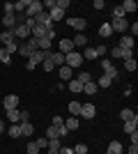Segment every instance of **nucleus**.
Wrapping results in <instances>:
<instances>
[{
  "label": "nucleus",
  "mask_w": 138,
  "mask_h": 154,
  "mask_svg": "<svg viewBox=\"0 0 138 154\" xmlns=\"http://www.w3.org/2000/svg\"><path fill=\"white\" fill-rule=\"evenodd\" d=\"M129 154H138V145H131V147H129Z\"/></svg>",
  "instance_id": "56"
},
{
  "label": "nucleus",
  "mask_w": 138,
  "mask_h": 154,
  "mask_svg": "<svg viewBox=\"0 0 138 154\" xmlns=\"http://www.w3.org/2000/svg\"><path fill=\"white\" fill-rule=\"evenodd\" d=\"M46 149H48L46 154H58V152H60V149H51V147H46Z\"/></svg>",
  "instance_id": "57"
},
{
  "label": "nucleus",
  "mask_w": 138,
  "mask_h": 154,
  "mask_svg": "<svg viewBox=\"0 0 138 154\" xmlns=\"http://www.w3.org/2000/svg\"><path fill=\"white\" fill-rule=\"evenodd\" d=\"M133 44H136V42H133V37H129V35H122V37H120V48H127V51H133Z\"/></svg>",
  "instance_id": "10"
},
{
  "label": "nucleus",
  "mask_w": 138,
  "mask_h": 154,
  "mask_svg": "<svg viewBox=\"0 0 138 154\" xmlns=\"http://www.w3.org/2000/svg\"><path fill=\"white\" fill-rule=\"evenodd\" d=\"M97 32H99V37H101V39H108L113 35V28H111V23H101Z\"/></svg>",
  "instance_id": "17"
},
{
  "label": "nucleus",
  "mask_w": 138,
  "mask_h": 154,
  "mask_svg": "<svg viewBox=\"0 0 138 154\" xmlns=\"http://www.w3.org/2000/svg\"><path fill=\"white\" fill-rule=\"evenodd\" d=\"M53 55V51H37V53H32V55H30V58H28V62H26V67L30 71L35 69V67H37V64L39 62H44V60H48Z\"/></svg>",
  "instance_id": "1"
},
{
  "label": "nucleus",
  "mask_w": 138,
  "mask_h": 154,
  "mask_svg": "<svg viewBox=\"0 0 138 154\" xmlns=\"http://www.w3.org/2000/svg\"><path fill=\"white\" fill-rule=\"evenodd\" d=\"M12 42H14V32L12 30H2V32H0V44H12Z\"/></svg>",
  "instance_id": "21"
},
{
  "label": "nucleus",
  "mask_w": 138,
  "mask_h": 154,
  "mask_svg": "<svg viewBox=\"0 0 138 154\" xmlns=\"http://www.w3.org/2000/svg\"><path fill=\"white\" fill-rule=\"evenodd\" d=\"M19 127H21V136H32L35 134V127L30 122H21Z\"/></svg>",
  "instance_id": "23"
},
{
  "label": "nucleus",
  "mask_w": 138,
  "mask_h": 154,
  "mask_svg": "<svg viewBox=\"0 0 138 154\" xmlns=\"http://www.w3.org/2000/svg\"><path fill=\"white\" fill-rule=\"evenodd\" d=\"M81 117H85V120H92V117L97 115V108H94V103H81Z\"/></svg>",
  "instance_id": "7"
},
{
  "label": "nucleus",
  "mask_w": 138,
  "mask_h": 154,
  "mask_svg": "<svg viewBox=\"0 0 138 154\" xmlns=\"http://www.w3.org/2000/svg\"><path fill=\"white\" fill-rule=\"evenodd\" d=\"M65 127H67V131H76L78 129V117H67Z\"/></svg>",
  "instance_id": "25"
},
{
  "label": "nucleus",
  "mask_w": 138,
  "mask_h": 154,
  "mask_svg": "<svg viewBox=\"0 0 138 154\" xmlns=\"http://www.w3.org/2000/svg\"><path fill=\"white\" fill-rule=\"evenodd\" d=\"M21 122H30V113L28 110H21V120H19V124Z\"/></svg>",
  "instance_id": "48"
},
{
  "label": "nucleus",
  "mask_w": 138,
  "mask_h": 154,
  "mask_svg": "<svg viewBox=\"0 0 138 154\" xmlns=\"http://www.w3.org/2000/svg\"><path fill=\"white\" fill-rule=\"evenodd\" d=\"M41 5H44V7H48V9H53V7H55V0H44Z\"/></svg>",
  "instance_id": "52"
},
{
  "label": "nucleus",
  "mask_w": 138,
  "mask_h": 154,
  "mask_svg": "<svg viewBox=\"0 0 138 154\" xmlns=\"http://www.w3.org/2000/svg\"><path fill=\"white\" fill-rule=\"evenodd\" d=\"M62 124H65V120H62L60 115H55V117H53V127H62Z\"/></svg>",
  "instance_id": "49"
},
{
  "label": "nucleus",
  "mask_w": 138,
  "mask_h": 154,
  "mask_svg": "<svg viewBox=\"0 0 138 154\" xmlns=\"http://www.w3.org/2000/svg\"><path fill=\"white\" fill-rule=\"evenodd\" d=\"M46 138H48V140H55V138H60V134H58V127H48L46 129Z\"/></svg>",
  "instance_id": "30"
},
{
  "label": "nucleus",
  "mask_w": 138,
  "mask_h": 154,
  "mask_svg": "<svg viewBox=\"0 0 138 154\" xmlns=\"http://www.w3.org/2000/svg\"><path fill=\"white\" fill-rule=\"evenodd\" d=\"M101 69H104V76H108L111 81H118L120 78V71L115 69V64L111 60H101Z\"/></svg>",
  "instance_id": "3"
},
{
  "label": "nucleus",
  "mask_w": 138,
  "mask_h": 154,
  "mask_svg": "<svg viewBox=\"0 0 138 154\" xmlns=\"http://www.w3.org/2000/svg\"><path fill=\"white\" fill-rule=\"evenodd\" d=\"M58 134H60V138H62V136H67V134H69V131H67V127H65V124H62V127H58Z\"/></svg>",
  "instance_id": "53"
},
{
  "label": "nucleus",
  "mask_w": 138,
  "mask_h": 154,
  "mask_svg": "<svg viewBox=\"0 0 138 154\" xmlns=\"http://www.w3.org/2000/svg\"><path fill=\"white\" fill-rule=\"evenodd\" d=\"M81 55H83V60H97V53H94V48H90V46H87Z\"/></svg>",
  "instance_id": "33"
},
{
  "label": "nucleus",
  "mask_w": 138,
  "mask_h": 154,
  "mask_svg": "<svg viewBox=\"0 0 138 154\" xmlns=\"http://www.w3.org/2000/svg\"><path fill=\"white\" fill-rule=\"evenodd\" d=\"M58 154H74V149H72V147H60Z\"/></svg>",
  "instance_id": "54"
},
{
  "label": "nucleus",
  "mask_w": 138,
  "mask_h": 154,
  "mask_svg": "<svg viewBox=\"0 0 138 154\" xmlns=\"http://www.w3.org/2000/svg\"><path fill=\"white\" fill-rule=\"evenodd\" d=\"M138 35V23H129V37H136Z\"/></svg>",
  "instance_id": "44"
},
{
  "label": "nucleus",
  "mask_w": 138,
  "mask_h": 154,
  "mask_svg": "<svg viewBox=\"0 0 138 154\" xmlns=\"http://www.w3.org/2000/svg\"><path fill=\"white\" fill-rule=\"evenodd\" d=\"M122 152H124L122 143H120V140H113L111 145H108V152H106V154H122Z\"/></svg>",
  "instance_id": "19"
},
{
  "label": "nucleus",
  "mask_w": 138,
  "mask_h": 154,
  "mask_svg": "<svg viewBox=\"0 0 138 154\" xmlns=\"http://www.w3.org/2000/svg\"><path fill=\"white\" fill-rule=\"evenodd\" d=\"M9 138H21V127L19 124H12V127H9Z\"/></svg>",
  "instance_id": "36"
},
{
  "label": "nucleus",
  "mask_w": 138,
  "mask_h": 154,
  "mask_svg": "<svg viewBox=\"0 0 138 154\" xmlns=\"http://www.w3.org/2000/svg\"><path fill=\"white\" fill-rule=\"evenodd\" d=\"M35 26L53 28V21H51V16H48V12H39V14H37V16H35Z\"/></svg>",
  "instance_id": "5"
},
{
  "label": "nucleus",
  "mask_w": 138,
  "mask_h": 154,
  "mask_svg": "<svg viewBox=\"0 0 138 154\" xmlns=\"http://www.w3.org/2000/svg\"><path fill=\"white\" fill-rule=\"evenodd\" d=\"M136 67H138V62H136V60H124V69L127 71H136Z\"/></svg>",
  "instance_id": "37"
},
{
  "label": "nucleus",
  "mask_w": 138,
  "mask_h": 154,
  "mask_svg": "<svg viewBox=\"0 0 138 154\" xmlns=\"http://www.w3.org/2000/svg\"><path fill=\"white\" fill-rule=\"evenodd\" d=\"M97 90H99V88H97V83H94V81H90V83H85V85H83V92H85V94H97Z\"/></svg>",
  "instance_id": "27"
},
{
  "label": "nucleus",
  "mask_w": 138,
  "mask_h": 154,
  "mask_svg": "<svg viewBox=\"0 0 138 154\" xmlns=\"http://www.w3.org/2000/svg\"><path fill=\"white\" fill-rule=\"evenodd\" d=\"M76 81H81V83L85 85V83H90V81H92V74H90V71H81V74H78V78H76Z\"/></svg>",
  "instance_id": "34"
},
{
  "label": "nucleus",
  "mask_w": 138,
  "mask_h": 154,
  "mask_svg": "<svg viewBox=\"0 0 138 154\" xmlns=\"http://www.w3.org/2000/svg\"><path fill=\"white\" fill-rule=\"evenodd\" d=\"M69 5H72L69 0H55V7H60V9H67Z\"/></svg>",
  "instance_id": "45"
},
{
  "label": "nucleus",
  "mask_w": 138,
  "mask_h": 154,
  "mask_svg": "<svg viewBox=\"0 0 138 154\" xmlns=\"http://www.w3.org/2000/svg\"><path fill=\"white\" fill-rule=\"evenodd\" d=\"M111 28H113V32H120V35H124V32L129 30V21H127V19H113Z\"/></svg>",
  "instance_id": "6"
},
{
  "label": "nucleus",
  "mask_w": 138,
  "mask_h": 154,
  "mask_svg": "<svg viewBox=\"0 0 138 154\" xmlns=\"http://www.w3.org/2000/svg\"><path fill=\"white\" fill-rule=\"evenodd\" d=\"M28 5H30V0H19V2H14V14H26Z\"/></svg>",
  "instance_id": "20"
},
{
  "label": "nucleus",
  "mask_w": 138,
  "mask_h": 154,
  "mask_svg": "<svg viewBox=\"0 0 138 154\" xmlns=\"http://www.w3.org/2000/svg\"><path fill=\"white\" fill-rule=\"evenodd\" d=\"M2 131H5V122H2V120H0V134H2Z\"/></svg>",
  "instance_id": "58"
},
{
  "label": "nucleus",
  "mask_w": 138,
  "mask_h": 154,
  "mask_svg": "<svg viewBox=\"0 0 138 154\" xmlns=\"http://www.w3.org/2000/svg\"><path fill=\"white\" fill-rule=\"evenodd\" d=\"M120 7L124 9V14H131V12H136V9H138V5L133 2V0H124V2H122Z\"/></svg>",
  "instance_id": "22"
},
{
  "label": "nucleus",
  "mask_w": 138,
  "mask_h": 154,
  "mask_svg": "<svg viewBox=\"0 0 138 154\" xmlns=\"http://www.w3.org/2000/svg\"><path fill=\"white\" fill-rule=\"evenodd\" d=\"M94 53H97V58H104V55H106V46H101V44H99L97 48H94Z\"/></svg>",
  "instance_id": "46"
},
{
  "label": "nucleus",
  "mask_w": 138,
  "mask_h": 154,
  "mask_svg": "<svg viewBox=\"0 0 138 154\" xmlns=\"http://www.w3.org/2000/svg\"><path fill=\"white\" fill-rule=\"evenodd\" d=\"M72 71L74 69H69L67 64H62V67H60V78H62V81H72Z\"/></svg>",
  "instance_id": "28"
},
{
  "label": "nucleus",
  "mask_w": 138,
  "mask_h": 154,
  "mask_svg": "<svg viewBox=\"0 0 138 154\" xmlns=\"http://www.w3.org/2000/svg\"><path fill=\"white\" fill-rule=\"evenodd\" d=\"M51 62L53 64H55V67H62V64H65V55H62V53H53V55H51Z\"/></svg>",
  "instance_id": "29"
},
{
  "label": "nucleus",
  "mask_w": 138,
  "mask_h": 154,
  "mask_svg": "<svg viewBox=\"0 0 138 154\" xmlns=\"http://www.w3.org/2000/svg\"><path fill=\"white\" fill-rule=\"evenodd\" d=\"M0 48H2V44H0Z\"/></svg>",
  "instance_id": "59"
},
{
  "label": "nucleus",
  "mask_w": 138,
  "mask_h": 154,
  "mask_svg": "<svg viewBox=\"0 0 138 154\" xmlns=\"http://www.w3.org/2000/svg\"><path fill=\"white\" fill-rule=\"evenodd\" d=\"M5 115H7V120L12 124H19V120H21V110L19 108H12V110H5Z\"/></svg>",
  "instance_id": "16"
},
{
  "label": "nucleus",
  "mask_w": 138,
  "mask_h": 154,
  "mask_svg": "<svg viewBox=\"0 0 138 154\" xmlns=\"http://www.w3.org/2000/svg\"><path fill=\"white\" fill-rule=\"evenodd\" d=\"M35 143H37V147H39V152H41L44 147H48V138H39V140H35Z\"/></svg>",
  "instance_id": "43"
},
{
  "label": "nucleus",
  "mask_w": 138,
  "mask_h": 154,
  "mask_svg": "<svg viewBox=\"0 0 138 154\" xmlns=\"http://www.w3.org/2000/svg\"><path fill=\"white\" fill-rule=\"evenodd\" d=\"M120 117H122V122H129V120L136 117V113H133L131 108H122V110H120Z\"/></svg>",
  "instance_id": "26"
},
{
  "label": "nucleus",
  "mask_w": 138,
  "mask_h": 154,
  "mask_svg": "<svg viewBox=\"0 0 138 154\" xmlns=\"http://www.w3.org/2000/svg\"><path fill=\"white\" fill-rule=\"evenodd\" d=\"M48 16H51L53 23H55V21H62V19H65V9H60V7H53V9H48Z\"/></svg>",
  "instance_id": "13"
},
{
  "label": "nucleus",
  "mask_w": 138,
  "mask_h": 154,
  "mask_svg": "<svg viewBox=\"0 0 138 154\" xmlns=\"http://www.w3.org/2000/svg\"><path fill=\"white\" fill-rule=\"evenodd\" d=\"M67 90H69V92H74V94H78V92H83V83L74 78V81H69V83H67Z\"/></svg>",
  "instance_id": "18"
},
{
  "label": "nucleus",
  "mask_w": 138,
  "mask_h": 154,
  "mask_svg": "<svg viewBox=\"0 0 138 154\" xmlns=\"http://www.w3.org/2000/svg\"><path fill=\"white\" fill-rule=\"evenodd\" d=\"M69 113H72L74 117H78V113H81V103H78V101H72V103H69Z\"/></svg>",
  "instance_id": "35"
},
{
  "label": "nucleus",
  "mask_w": 138,
  "mask_h": 154,
  "mask_svg": "<svg viewBox=\"0 0 138 154\" xmlns=\"http://www.w3.org/2000/svg\"><path fill=\"white\" fill-rule=\"evenodd\" d=\"M94 83H97V88H111V83H113V81H111L108 76H99L97 81H94Z\"/></svg>",
  "instance_id": "31"
},
{
  "label": "nucleus",
  "mask_w": 138,
  "mask_h": 154,
  "mask_svg": "<svg viewBox=\"0 0 138 154\" xmlns=\"http://www.w3.org/2000/svg\"><path fill=\"white\" fill-rule=\"evenodd\" d=\"M67 23H69V28H74L76 32H83L87 28V21L85 19H67Z\"/></svg>",
  "instance_id": "9"
},
{
  "label": "nucleus",
  "mask_w": 138,
  "mask_h": 154,
  "mask_svg": "<svg viewBox=\"0 0 138 154\" xmlns=\"http://www.w3.org/2000/svg\"><path fill=\"white\" fill-rule=\"evenodd\" d=\"M111 55H113L115 60H124V48H120V46H113Z\"/></svg>",
  "instance_id": "32"
},
{
  "label": "nucleus",
  "mask_w": 138,
  "mask_h": 154,
  "mask_svg": "<svg viewBox=\"0 0 138 154\" xmlns=\"http://www.w3.org/2000/svg\"><path fill=\"white\" fill-rule=\"evenodd\" d=\"M39 12H44V5H41L39 0H30V5L26 9V19H35Z\"/></svg>",
  "instance_id": "4"
},
{
  "label": "nucleus",
  "mask_w": 138,
  "mask_h": 154,
  "mask_svg": "<svg viewBox=\"0 0 138 154\" xmlns=\"http://www.w3.org/2000/svg\"><path fill=\"white\" fill-rule=\"evenodd\" d=\"M2 23H5V30H14V28H16V16H14V14H5V16H2Z\"/></svg>",
  "instance_id": "15"
},
{
  "label": "nucleus",
  "mask_w": 138,
  "mask_h": 154,
  "mask_svg": "<svg viewBox=\"0 0 138 154\" xmlns=\"http://www.w3.org/2000/svg\"><path fill=\"white\" fill-rule=\"evenodd\" d=\"M37 152H39V147H37V143H28V154H37Z\"/></svg>",
  "instance_id": "42"
},
{
  "label": "nucleus",
  "mask_w": 138,
  "mask_h": 154,
  "mask_svg": "<svg viewBox=\"0 0 138 154\" xmlns=\"http://www.w3.org/2000/svg\"><path fill=\"white\" fill-rule=\"evenodd\" d=\"M53 69H55V64L51 62V58H48V60H44V71H53Z\"/></svg>",
  "instance_id": "47"
},
{
  "label": "nucleus",
  "mask_w": 138,
  "mask_h": 154,
  "mask_svg": "<svg viewBox=\"0 0 138 154\" xmlns=\"http://www.w3.org/2000/svg\"><path fill=\"white\" fill-rule=\"evenodd\" d=\"M0 62H5V64H9L12 62V55L5 51V48H0Z\"/></svg>",
  "instance_id": "38"
},
{
  "label": "nucleus",
  "mask_w": 138,
  "mask_h": 154,
  "mask_svg": "<svg viewBox=\"0 0 138 154\" xmlns=\"http://www.w3.org/2000/svg\"><path fill=\"white\" fill-rule=\"evenodd\" d=\"M72 51H76L74 44H72V39H60V53L67 55V53H72Z\"/></svg>",
  "instance_id": "12"
},
{
  "label": "nucleus",
  "mask_w": 138,
  "mask_h": 154,
  "mask_svg": "<svg viewBox=\"0 0 138 154\" xmlns=\"http://www.w3.org/2000/svg\"><path fill=\"white\" fill-rule=\"evenodd\" d=\"M74 154H87V145L85 143H78V145L74 147Z\"/></svg>",
  "instance_id": "40"
},
{
  "label": "nucleus",
  "mask_w": 138,
  "mask_h": 154,
  "mask_svg": "<svg viewBox=\"0 0 138 154\" xmlns=\"http://www.w3.org/2000/svg\"><path fill=\"white\" fill-rule=\"evenodd\" d=\"M12 32H14V39H23V42L30 39V28H28L26 23H23V26H16Z\"/></svg>",
  "instance_id": "8"
},
{
  "label": "nucleus",
  "mask_w": 138,
  "mask_h": 154,
  "mask_svg": "<svg viewBox=\"0 0 138 154\" xmlns=\"http://www.w3.org/2000/svg\"><path fill=\"white\" fill-rule=\"evenodd\" d=\"M5 14H14V2H5Z\"/></svg>",
  "instance_id": "50"
},
{
  "label": "nucleus",
  "mask_w": 138,
  "mask_h": 154,
  "mask_svg": "<svg viewBox=\"0 0 138 154\" xmlns=\"http://www.w3.org/2000/svg\"><path fill=\"white\" fill-rule=\"evenodd\" d=\"M2 106H5V110L16 108V106H19V97H16V94H7V97H5V101H2Z\"/></svg>",
  "instance_id": "11"
},
{
  "label": "nucleus",
  "mask_w": 138,
  "mask_h": 154,
  "mask_svg": "<svg viewBox=\"0 0 138 154\" xmlns=\"http://www.w3.org/2000/svg\"><path fill=\"white\" fill-rule=\"evenodd\" d=\"M5 51L9 53V55H12V53H19V44H16V39H14L12 44H7V46H5Z\"/></svg>",
  "instance_id": "39"
},
{
  "label": "nucleus",
  "mask_w": 138,
  "mask_h": 154,
  "mask_svg": "<svg viewBox=\"0 0 138 154\" xmlns=\"http://www.w3.org/2000/svg\"><path fill=\"white\" fill-rule=\"evenodd\" d=\"M72 44H74V48L78 51L81 46H85V44H87V37H85V35H83V32H76V37L72 39Z\"/></svg>",
  "instance_id": "14"
},
{
  "label": "nucleus",
  "mask_w": 138,
  "mask_h": 154,
  "mask_svg": "<svg viewBox=\"0 0 138 154\" xmlns=\"http://www.w3.org/2000/svg\"><path fill=\"white\" fill-rule=\"evenodd\" d=\"M37 154H41V152H37Z\"/></svg>",
  "instance_id": "60"
},
{
  "label": "nucleus",
  "mask_w": 138,
  "mask_h": 154,
  "mask_svg": "<svg viewBox=\"0 0 138 154\" xmlns=\"http://www.w3.org/2000/svg\"><path fill=\"white\" fill-rule=\"evenodd\" d=\"M113 19H124V9H122V7H115V9H113Z\"/></svg>",
  "instance_id": "41"
},
{
  "label": "nucleus",
  "mask_w": 138,
  "mask_h": 154,
  "mask_svg": "<svg viewBox=\"0 0 138 154\" xmlns=\"http://www.w3.org/2000/svg\"><path fill=\"white\" fill-rule=\"evenodd\" d=\"M65 64L69 67V69H76V67H81L83 64V55H81L78 51H72L65 55Z\"/></svg>",
  "instance_id": "2"
},
{
  "label": "nucleus",
  "mask_w": 138,
  "mask_h": 154,
  "mask_svg": "<svg viewBox=\"0 0 138 154\" xmlns=\"http://www.w3.org/2000/svg\"><path fill=\"white\" fill-rule=\"evenodd\" d=\"M136 129H138V117H133V120L124 122V134H133Z\"/></svg>",
  "instance_id": "24"
},
{
  "label": "nucleus",
  "mask_w": 138,
  "mask_h": 154,
  "mask_svg": "<svg viewBox=\"0 0 138 154\" xmlns=\"http://www.w3.org/2000/svg\"><path fill=\"white\" fill-rule=\"evenodd\" d=\"M129 138H131V145H138V129L133 134H129Z\"/></svg>",
  "instance_id": "51"
},
{
  "label": "nucleus",
  "mask_w": 138,
  "mask_h": 154,
  "mask_svg": "<svg viewBox=\"0 0 138 154\" xmlns=\"http://www.w3.org/2000/svg\"><path fill=\"white\" fill-rule=\"evenodd\" d=\"M104 0H94V9H104Z\"/></svg>",
  "instance_id": "55"
}]
</instances>
